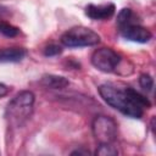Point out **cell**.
Listing matches in <instances>:
<instances>
[{"instance_id":"cell-8","label":"cell","mask_w":156,"mask_h":156,"mask_svg":"<svg viewBox=\"0 0 156 156\" xmlns=\"http://www.w3.org/2000/svg\"><path fill=\"white\" fill-rule=\"evenodd\" d=\"M26 54L23 48H5L0 50V62H20Z\"/></svg>"},{"instance_id":"cell-11","label":"cell","mask_w":156,"mask_h":156,"mask_svg":"<svg viewBox=\"0 0 156 156\" xmlns=\"http://www.w3.org/2000/svg\"><path fill=\"white\" fill-rule=\"evenodd\" d=\"M95 154L100 156H115L118 154V151L115 146H112V144H99Z\"/></svg>"},{"instance_id":"cell-15","label":"cell","mask_w":156,"mask_h":156,"mask_svg":"<svg viewBox=\"0 0 156 156\" xmlns=\"http://www.w3.org/2000/svg\"><path fill=\"white\" fill-rule=\"evenodd\" d=\"M10 91V88L7 85H5L4 83H0V98L7 95V93Z\"/></svg>"},{"instance_id":"cell-12","label":"cell","mask_w":156,"mask_h":156,"mask_svg":"<svg viewBox=\"0 0 156 156\" xmlns=\"http://www.w3.org/2000/svg\"><path fill=\"white\" fill-rule=\"evenodd\" d=\"M18 28L10 24V23H6V22H0V34L5 35V37H16L18 34Z\"/></svg>"},{"instance_id":"cell-9","label":"cell","mask_w":156,"mask_h":156,"mask_svg":"<svg viewBox=\"0 0 156 156\" xmlns=\"http://www.w3.org/2000/svg\"><path fill=\"white\" fill-rule=\"evenodd\" d=\"M41 84L45 85L46 88H50V89H63L69 84V82L67 78H65L62 76L45 74L41 78Z\"/></svg>"},{"instance_id":"cell-14","label":"cell","mask_w":156,"mask_h":156,"mask_svg":"<svg viewBox=\"0 0 156 156\" xmlns=\"http://www.w3.org/2000/svg\"><path fill=\"white\" fill-rule=\"evenodd\" d=\"M61 51H62L61 46H58V45H56V44H50V45H48V46L45 48L44 55H45V56H55V55H58Z\"/></svg>"},{"instance_id":"cell-1","label":"cell","mask_w":156,"mask_h":156,"mask_svg":"<svg viewBox=\"0 0 156 156\" xmlns=\"http://www.w3.org/2000/svg\"><path fill=\"white\" fill-rule=\"evenodd\" d=\"M98 90L111 107L132 118H140L144 110L150 107V101L130 87L105 83L101 84Z\"/></svg>"},{"instance_id":"cell-2","label":"cell","mask_w":156,"mask_h":156,"mask_svg":"<svg viewBox=\"0 0 156 156\" xmlns=\"http://www.w3.org/2000/svg\"><path fill=\"white\" fill-rule=\"evenodd\" d=\"M34 100V94L29 90L20 91L15 98H12L5 111V117L9 126L12 128L22 127L33 112Z\"/></svg>"},{"instance_id":"cell-7","label":"cell","mask_w":156,"mask_h":156,"mask_svg":"<svg viewBox=\"0 0 156 156\" xmlns=\"http://www.w3.org/2000/svg\"><path fill=\"white\" fill-rule=\"evenodd\" d=\"M113 4H104V5H94L90 4L85 7V15L91 20H107L112 17L115 13Z\"/></svg>"},{"instance_id":"cell-13","label":"cell","mask_w":156,"mask_h":156,"mask_svg":"<svg viewBox=\"0 0 156 156\" xmlns=\"http://www.w3.org/2000/svg\"><path fill=\"white\" fill-rule=\"evenodd\" d=\"M139 83H140V87L146 90V91H151L152 90V87H154V79L150 74H141L140 78H139Z\"/></svg>"},{"instance_id":"cell-10","label":"cell","mask_w":156,"mask_h":156,"mask_svg":"<svg viewBox=\"0 0 156 156\" xmlns=\"http://www.w3.org/2000/svg\"><path fill=\"white\" fill-rule=\"evenodd\" d=\"M130 22H136L135 21V15L133 13V11L130 9H123L121 10V12L117 16V24L123 26L126 23H130Z\"/></svg>"},{"instance_id":"cell-16","label":"cell","mask_w":156,"mask_h":156,"mask_svg":"<svg viewBox=\"0 0 156 156\" xmlns=\"http://www.w3.org/2000/svg\"><path fill=\"white\" fill-rule=\"evenodd\" d=\"M90 152L88 151V150H76V151H73L72 152V155H89Z\"/></svg>"},{"instance_id":"cell-5","label":"cell","mask_w":156,"mask_h":156,"mask_svg":"<svg viewBox=\"0 0 156 156\" xmlns=\"http://www.w3.org/2000/svg\"><path fill=\"white\" fill-rule=\"evenodd\" d=\"M121 56L110 48H100L91 55V63L99 71L110 73L117 71L121 65Z\"/></svg>"},{"instance_id":"cell-4","label":"cell","mask_w":156,"mask_h":156,"mask_svg":"<svg viewBox=\"0 0 156 156\" xmlns=\"http://www.w3.org/2000/svg\"><path fill=\"white\" fill-rule=\"evenodd\" d=\"M91 129L99 144H112L117 138V123L108 116H96Z\"/></svg>"},{"instance_id":"cell-3","label":"cell","mask_w":156,"mask_h":156,"mask_svg":"<svg viewBox=\"0 0 156 156\" xmlns=\"http://www.w3.org/2000/svg\"><path fill=\"white\" fill-rule=\"evenodd\" d=\"M100 37L96 32L87 27H73L65 32L61 37V43L68 48L93 46L99 44Z\"/></svg>"},{"instance_id":"cell-6","label":"cell","mask_w":156,"mask_h":156,"mask_svg":"<svg viewBox=\"0 0 156 156\" xmlns=\"http://www.w3.org/2000/svg\"><path fill=\"white\" fill-rule=\"evenodd\" d=\"M119 32L123 38L136 43H147L152 38L151 32L147 28L140 26L138 22H130L119 26Z\"/></svg>"}]
</instances>
